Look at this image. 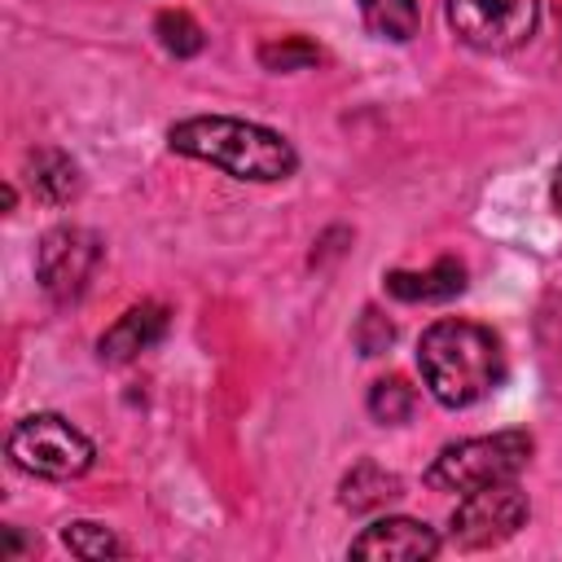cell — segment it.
Returning a JSON list of instances; mask_svg holds the SVG:
<instances>
[{
    "mask_svg": "<svg viewBox=\"0 0 562 562\" xmlns=\"http://www.w3.org/2000/svg\"><path fill=\"white\" fill-rule=\"evenodd\" d=\"M26 180H31V193L48 206H66L83 189V176H79L75 158L61 154V149H35L26 158Z\"/></svg>",
    "mask_w": 562,
    "mask_h": 562,
    "instance_id": "12",
    "label": "cell"
},
{
    "mask_svg": "<svg viewBox=\"0 0 562 562\" xmlns=\"http://www.w3.org/2000/svg\"><path fill=\"white\" fill-rule=\"evenodd\" d=\"M18 549H22V540H18V531H13V527H4V558H13Z\"/></svg>",
    "mask_w": 562,
    "mask_h": 562,
    "instance_id": "20",
    "label": "cell"
},
{
    "mask_svg": "<svg viewBox=\"0 0 562 562\" xmlns=\"http://www.w3.org/2000/svg\"><path fill=\"white\" fill-rule=\"evenodd\" d=\"M386 294L404 299V303H448L465 290V263L461 259H435L426 272H386Z\"/></svg>",
    "mask_w": 562,
    "mask_h": 562,
    "instance_id": "10",
    "label": "cell"
},
{
    "mask_svg": "<svg viewBox=\"0 0 562 562\" xmlns=\"http://www.w3.org/2000/svg\"><path fill=\"white\" fill-rule=\"evenodd\" d=\"M439 531L417 522V518H373L356 540H351V558L364 562H417V558H435L439 553Z\"/></svg>",
    "mask_w": 562,
    "mask_h": 562,
    "instance_id": "8",
    "label": "cell"
},
{
    "mask_svg": "<svg viewBox=\"0 0 562 562\" xmlns=\"http://www.w3.org/2000/svg\"><path fill=\"white\" fill-rule=\"evenodd\" d=\"M549 198H553V211L562 215V167L553 171V184H549Z\"/></svg>",
    "mask_w": 562,
    "mask_h": 562,
    "instance_id": "19",
    "label": "cell"
},
{
    "mask_svg": "<svg viewBox=\"0 0 562 562\" xmlns=\"http://www.w3.org/2000/svg\"><path fill=\"white\" fill-rule=\"evenodd\" d=\"M531 448L536 443H531L527 430H496V435L448 443L430 461L426 487H435V492H474V487H487V483L518 479L531 461Z\"/></svg>",
    "mask_w": 562,
    "mask_h": 562,
    "instance_id": "3",
    "label": "cell"
},
{
    "mask_svg": "<svg viewBox=\"0 0 562 562\" xmlns=\"http://www.w3.org/2000/svg\"><path fill=\"white\" fill-rule=\"evenodd\" d=\"M154 35H158V44H162L171 57H193V53H202V26H198L184 9H162V13L154 18Z\"/></svg>",
    "mask_w": 562,
    "mask_h": 562,
    "instance_id": "16",
    "label": "cell"
},
{
    "mask_svg": "<svg viewBox=\"0 0 562 562\" xmlns=\"http://www.w3.org/2000/svg\"><path fill=\"white\" fill-rule=\"evenodd\" d=\"M9 457L18 470L40 479H79L92 470V439L57 413H31L9 430Z\"/></svg>",
    "mask_w": 562,
    "mask_h": 562,
    "instance_id": "4",
    "label": "cell"
},
{
    "mask_svg": "<svg viewBox=\"0 0 562 562\" xmlns=\"http://www.w3.org/2000/svg\"><path fill=\"white\" fill-rule=\"evenodd\" d=\"M527 514H531L527 492L514 479L487 483V487H474L461 496V505L452 509L448 540L457 549H492V544H505L527 522Z\"/></svg>",
    "mask_w": 562,
    "mask_h": 562,
    "instance_id": "6",
    "label": "cell"
},
{
    "mask_svg": "<svg viewBox=\"0 0 562 562\" xmlns=\"http://www.w3.org/2000/svg\"><path fill=\"white\" fill-rule=\"evenodd\" d=\"M413 404H417V391L404 382V378H378L369 386V413L382 422V426H400L413 417Z\"/></svg>",
    "mask_w": 562,
    "mask_h": 562,
    "instance_id": "15",
    "label": "cell"
},
{
    "mask_svg": "<svg viewBox=\"0 0 562 562\" xmlns=\"http://www.w3.org/2000/svg\"><path fill=\"white\" fill-rule=\"evenodd\" d=\"M391 342H395V325L378 307H364L360 321H356V347H360V356H382Z\"/></svg>",
    "mask_w": 562,
    "mask_h": 562,
    "instance_id": "18",
    "label": "cell"
},
{
    "mask_svg": "<svg viewBox=\"0 0 562 562\" xmlns=\"http://www.w3.org/2000/svg\"><path fill=\"white\" fill-rule=\"evenodd\" d=\"M167 145L184 158L220 167L233 180H255V184L290 180L299 167V154L281 132L263 123H246V119H224V114L180 119L167 132Z\"/></svg>",
    "mask_w": 562,
    "mask_h": 562,
    "instance_id": "2",
    "label": "cell"
},
{
    "mask_svg": "<svg viewBox=\"0 0 562 562\" xmlns=\"http://www.w3.org/2000/svg\"><path fill=\"white\" fill-rule=\"evenodd\" d=\"M400 496H404V483H400L391 470H382L378 461H356V465L342 474V483H338V501H342V509H351V514L386 509V505L400 501Z\"/></svg>",
    "mask_w": 562,
    "mask_h": 562,
    "instance_id": "11",
    "label": "cell"
},
{
    "mask_svg": "<svg viewBox=\"0 0 562 562\" xmlns=\"http://www.w3.org/2000/svg\"><path fill=\"white\" fill-rule=\"evenodd\" d=\"M316 61H321V48L312 40H303V35H281L272 44H259V66L277 70V75L281 70H307Z\"/></svg>",
    "mask_w": 562,
    "mask_h": 562,
    "instance_id": "17",
    "label": "cell"
},
{
    "mask_svg": "<svg viewBox=\"0 0 562 562\" xmlns=\"http://www.w3.org/2000/svg\"><path fill=\"white\" fill-rule=\"evenodd\" d=\"M417 369L443 408H470L505 382V347L487 325L443 316L422 334Z\"/></svg>",
    "mask_w": 562,
    "mask_h": 562,
    "instance_id": "1",
    "label": "cell"
},
{
    "mask_svg": "<svg viewBox=\"0 0 562 562\" xmlns=\"http://www.w3.org/2000/svg\"><path fill=\"white\" fill-rule=\"evenodd\" d=\"M360 18L378 40H391V44L413 40L422 26L417 0H360Z\"/></svg>",
    "mask_w": 562,
    "mask_h": 562,
    "instance_id": "13",
    "label": "cell"
},
{
    "mask_svg": "<svg viewBox=\"0 0 562 562\" xmlns=\"http://www.w3.org/2000/svg\"><path fill=\"white\" fill-rule=\"evenodd\" d=\"M448 26L479 53H509L536 35L540 0H443Z\"/></svg>",
    "mask_w": 562,
    "mask_h": 562,
    "instance_id": "5",
    "label": "cell"
},
{
    "mask_svg": "<svg viewBox=\"0 0 562 562\" xmlns=\"http://www.w3.org/2000/svg\"><path fill=\"white\" fill-rule=\"evenodd\" d=\"M61 544L75 553V558H88V562H101V558H123V540L105 527V522H66L61 527Z\"/></svg>",
    "mask_w": 562,
    "mask_h": 562,
    "instance_id": "14",
    "label": "cell"
},
{
    "mask_svg": "<svg viewBox=\"0 0 562 562\" xmlns=\"http://www.w3.org/2000/svg\"><path fill=\"white\" fill-rule=\"evenodd\" d=\"M101 255H105V246L92 228L61 224V228L44 233V241L35 250V277L53 303H75L88 290Z\"/></svg>",
    "mask_w": 562,
    "mask_h": 562,
    "instance_id": "7",
    "label": "cell"
},
{
    "mask_svg": "<svg viewBox=\"0 0 562 562\" xmlns=\"http://www.w3.org/2000/svg\"><path fill=\"white\" fill-rule=\"evenodd\" d=\"M167 321L171 316H167L162 303H136L97 338V356L105 364H127V360H136L140 351H149L167 334Z\"/></svg>",
    "mask_w": 562,
    "mask_h": 562,
    "instance_id": "9",
    "label": "cell"
}]
</instances>
